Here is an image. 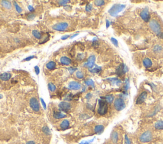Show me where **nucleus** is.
<instances>
[{"mask_svg":"<svg viewBox=\"0 0 163 144\" xmlns=\"http://www.w3.org/2000/svg\"><path fill=\"white\" fill-rule=\"evenodd\" d=\"M126 8V5L122 4H115L110 8L108 13L112 17H116L119 13L121 12Z\"/></svg>","mask_w":163,"mask_h":144,"instance_id":"f257e3e1","label":"nucleus"},{"mask_svg":"<svg viewBox=\"0 0 163 144\" xmlns=\"http://www.w3.org/2000/svg\"><path fill=\"white\" fill-rule=\"evenodd\" d=\"M149 27H150V28L153 33H155V34H157V36L161 33V25H160V24L156 20H150V22H149Z\"/></svg>","mask_w":163,"mask_h":144,"instance_id":"f03ea898","label":"nucleus"},{"mask_svg":"<svg viewBox=\"0 0 163 144\" xmlns=\"http://www.w3.org/2000/svg\"><path fill=\"white\" fill-rule=\"evenodd\" d=\"M108 112V105L107 101L104 100H99V107L98 112L100 115H105Z\"/></svg>","mask_w":163,"mask_h":144,"instance_id":"7ed1b4c3","label":"nucleus"},{"mask_svg":"<svg viewBox=\"0 0 163 144\" xmlns=\"http://www.w3.org/2000/svg\"><path fill=\"white\" fill-rule=\"evenodd\" d=\"M152 138H153V135H152V132L150 131H147L141 134L140 137V140L143 143L149 142L152 140Z\"/></svg>","mask_w":163,"mask_h":144,"instance_id":"20e7f679","label":"nucleus"},{"mask_svg":"<svg viewBox=\"0 0 163 144\" xmlns=\"http://www.w3.org/2000/svg\"><path fill=\"white\" fill-rule=\"evenodd\" d=\"M68 26H69L68 23L63 22H59L57 23V24H55V25H54L52 28L55 31L62 32V31H66L67 28L68 27Z\"/></svg>","mask_w":163,"mask_h":144,"instance_id":"39448f33","label":"nucleus"},{"mask_svg":"<svg viewBox=\"0 0 163 144\" xmlns=\"http://www.w3.org/2000/svg\"><path fill=\"white\" fill-rule=\"evenodd\" d=\"M114 107L117 110L120 111L126 107V104L122 99H117L114 102Z\"/></svg>","mask_w":163,"mask_h":144,"instance_id":"423d86ee","label":"nucleus"},{"mask_svg":"<svg viewBox=\"0 0 163 144\" xmlns=\"http://www.w3.org/2000/svg\"><path fill=\"white\" fill-rule=\"evenodd\" d=\"M29 105L30 107L32 108L33 110L35 112H39L40 111V104H39L38 101L37 100V99L34 97H33L30 99L29 101Z\"/></svg>","mask_w":163,"mask_h":144,"instance_id":"0eeeda50","label":"nucleus"},{"mask_svg":"<svg viewBox=\"0 0 163 144\" xmlns=\"http://www.w3.org/2000/svg\"><path fill=\"white\" fill-rule=\"evenodd\" d=\"M128 71V67L126 66L125 64H124V63H121V64L117 67V69L116 73L118 76H122Z\"/></svg>","mask_w":163,"mask_h":144,"instance_id":"6e6552de","label":"nucleus"},{"mask_svg":"<svg viewBox=\"0 0 163 144\" xmlns=\"http://www.w3.org/2000/svg\"><path fill=\"white\" fill-rule=\"evenodd\" d=\"M140 17H141V18H142L144 21H145V22L149 21V19H150V15H149V8H144L143 10L141 11Z\"/></svg>","mask_w":163,"mask_h":144,"instance_id":"1a4fd4ad","label":"nucleus"},{"mask_svg":"<svg viewBox=\"0 0 163 144\" xmlns=\"http://www.w3.org/2000/svg\"><path fill=\"white\" fill-rule=\"evenodd\" d=\"M59 108L60 110H61L62 111L67 112L71 108V105H70V104H69L68 102H62L59 104Z\"/></svg>","mask_w":163,"mask_h":144,"instance_id":"9d476101","label":"nucleus"},{"mask_svg":"<svg viewBox=\"0 0 163 144\" xmlns=\"http://www.w3.org/2000/svg\"><path fill=\"white\" fill-rule=\"evenodd\" d=\"M68 88L71 90H78L81 88V84L76 81H71L68 84Z\"/></svg>","mask_w":163,"mask_h":144,"instance_id":"9b49d317","label":"nucleus"},{"mask_svg":"<svg viewBox=\"0 0 163 144\" xmlns=\"http://www.w3.org/2000/svg\"><path fill=\"white\" fill-rule=\"evenodd\" d=\"M147 97V93L146 91H143L140 93V95L138 96V97L136 99V104H142L144 101L145 100Z\"/></svg>","mask_w":163,"mask_h":144,"instance_id":"f8f14e48","label":"nucleus"},{"mask_svg":"<svg viewBox=\"0 0 163 144\" xmlns=\"http://www.w3.org/2000/svg\"><path fill=\"white\" fill-rule=\"evenodd\" d=\"M96 61V57L94 55H91L89 57L87 62L85 63V66L89 67V68H92L94 66V63Z\"/></svg>","mask_w":163,"mask_h":144,"instance_id":"ddd939ff","label":"nucleus"},{"mask_svg":"<svg viewBox=\"0 0 163 144\" xmlns=\"http://www.w3.org/2000/svg\"><path fill=\"white\" fill-rule=\"evenodd\" d=\"M60 62L63 64V65H69L71 62V59L67 57H62L60 58Z\"/></svg>","mask_w":163,"mask_h":144,"instance_id":"4468645a","label":"nucleus"},{"mask_svg":"<svg viewBox=\"0 0 163 144\" xmlns=\"http://www.w3.org/2000/svg\"><path fill=\"white\" fill-rule=\"evenodd\" d=\"M11 78V74L10 73L8 72H5L1 74L0 75V79L2 80V81H8L9 79H10V78Z\"/></svg>","mask_w":163,"mask_h":144,"instance_id":"2eb2a0df","label":"nucleus"},{"mask_svg":"<svg viewBox=\"0 0 163 144\" xmlns=\"http://www.w3.org/2000/svg\"><path fill=\"white\" fill-rule=\"evenodd\" d=\"M69 122L68 120L67 119H65L63 120V121L61 122V125H60V127L61 128L62 130H65L66 129H68L69 128Z\"/></svg>","mask_w":163,"mask_h":144,"instance_id":"dca6fc26","label":"nucleus"},{"mask_svg":"<svg viewBox=\"0 0 163 144\" xmlns=\"http://www.w3.org/2000/svg\"><path fill=\"white\" fill-rule=\"evenodd\" d=\"M107 81H109L111 84H115V85H120L122 83V81L120 79L115 78H108V79H107Z\"/></svg>","mask_w":163,"mask_h":144,"instance_id":"f3484780","label":"nucleus"},{"mask_svg":"<svg viewBox=\"0 0 163 144\" xmlns=\"http://www.w3.org/2000/svg\"><path fill=\"white\" fill-rule=\"evenodd\" d=\"M66 115L65 114L62 113L61 112L55 111L54 112V117L55 119H62L66 117Z\"/></svg>","mask_w":163,"mask_h":144,"instance_id":"a211bd4d","label":"nucleus"},{"mask_svg":"<svg viewBox=\"0 0 163 144\" xmlns=\"http://www.w3.org/2000/svg\"><path fill=\"white\" fill-rule=\"evenodd\" d=\"M143 65L146 68H149L152 65V61L149 58H144L143 60Z\"/></svg>","mask_w":163,"mask_h":144,"instance_id":"6ab92c4d","label":"nucleus"},{"mask_svg":"<svg viewBox=\"0 0 163 144\" xmlns=\"http://www.w3.org/2000/svg\"><path fill=\"white\" fill-rule=\"evenodd\" d=\"M104 130V126L103 125H97L94 128V132L97 134H101Z\"/></svg>","mask_w":163,"mask_h":144,"instance_id":"aec40b11","label":"nucleus"},{"mask_svg":"<svg viewBox=\"0 0 163 144\" xmlns=\"http://www.w3.org/2000/svg\"><path fill=\"white\" fill-rule=\"evenodd\" d=\"M1 5L6 9H8V10H10L11 8V3L10 1H1Z\"/></svg>","mask_w":163,"mask_h":144,"instance_id":"412c9836","label":"nucleus"},{"mask_svg":"<svg viewBox=\"0 0 163 144\" xmlns=\"http://www.w3.org/2000/svg\"><path fill=\"white\" fill-rule=\"evenodd\" d=\"M46 67L49 70L55 69V67H56V63H55V62H54L50 61L49 62V63H47Z\"/></svg>","mask_w":163,"mask_h":144,"instance_id":"4be33fe9","label":"nucleus"},{"mask_svg":"<svg viewBox=\"0 0 163 144\" xmlns=\"http://www.w3.org/2000/svg\"><path fill=\"white\" fill-rule=\"evenodd\" d=\"M111 138L114 143L117 142L119 138V135L117 132H116V131H113L111 135Z\"/></svg>","mask_w":163,"mask_h":144,"instance_id":"5701e85b","label":"nucleus"},{"mask_svg":"<svg viewBox=\"0 0 163 144\" xmlns=\"http://www.w3.org/2000/svg\"><path fill=\"white\" fill-rule=\"evenodd\" d=\"M155 128L157 130H163V121L159 120L157 121L155 124Z\"/></svg>","mask_w":163,"mask_h":144,"instance_id":"b1692460","label":"nucleus"},{"mask_svg":"<svg viewBox=\"0 0 163 144\" xmlns=\"http://www.w3.org/2000/svg\"><path fill=\"white\" fill-rule=\"evenodd\" d=\"M153 52L156 53V54H160L161 52H162V51L163 50V47L160 45H155V46L153 47Z\"/></svg>","mask_w":163,"mask_h":144,"instance_id":"393cba45","label":"nucleus"},{"mask_svg":"<svg viewBox=\"0 0 163 144\" xmlns=\"http://www.w3.org/2000/svg\"><path fill=\"white\" fill-rule=\"evenodd\" d=\"M32 33L33 35L36 38H37V39H41V37H42V34L40 33V32H39L38 31H36V30H34V31H33Z\"/></svg>","mask_w":163,"mask_h":144,"instance_id":"a878e982","label":"nucleus"},{"mask_svg":"<svg viewBox=\"0 0 163 144\" xmlns=\"http://www.w3.org/2000/svg\"><path fill=\"white\" fill-rule=\"evenodd\" d=\"M105 99H106V101L108 103H111V102H113V100H114V97H113L112 95H107L106 97H105Z\"/></svg>","mask_w":163,"mask_h":144,"instance_id":"bb28decb","label":"nucleus"},{"mask_svg":"<svg viewBox=\"0 0 163 144\" xmlns=\"http://www.w3.org/2000/svg\"><path fill=\"white\" fill-rule=\"evenodd\" d=\"M48 88H49V90H50L51 92L55 91V90H56V86L54 84H52V83H49V84H48Z\"/></svg>","mask_w":163,"mask_h":144,"instance_id":"cd10ccee","label":"nucleus"},{"mask_svg":"<svg viewBox=\"0 0 163 144\" xmlns=\"http://www.w3.org/2000/svg\"><path fill=\"white\" fill-rule=\"evenodd\" d=\"M85 83H86V84L87 85V86H92V87H94V82L92 79H88V80L85 81Z\"/></svg>","mask_w":163,"mask_h":144,"instance_id":"c85d7f7f","label":"nucleus"},{"mask_svg":"<svg viewBox=\"0 0 163 144\" xmlns=\"http://www.w3.org/2000/svg\"><path fill=\"white\" fill-rule=\"evenodd\" d=\"M105 1L103 0H97V1H94V3L96 6L98 7H100V6H102V5H105Z\"/></svg>","mask_w":163,"mask_h":144,"instance_id":"c756f323","label":"nucleus"},{"mask_svg":"<svg viewBox=\"0 0 163 144\" xmlns=\"http://www.w3.org/2000/svg\"><path fill=\"white\" fill-rule=\"evenodd\" d=\"M42 130H43V132L45 135H50V131L47 126H44L43 128H42Z\"/></svg>","mask_w":163,"mask_h":144,"instance_id":"7c9ffc66","label":"nucleus"},{"mask_svg":"<svg viewBox=\"0 0 163 144\" xmlns=\"http://www.w3.org/2000/svg\"><path fill=\"white\" fill-rule=\"evenodd\" d=\"M101 68L99 67H96L95 68L92 69H90V72L92 73H98L101 71Z\"/></svg>","mask_w":163,"mask_h":144,"instance_id":"2f4dec72","label":"nucleus"},{"mask_svg":"<svg viewBox=\"0 0 163 144\" xmlns=\"http://www.w3.org/2000/svg\"><path fill=\"white\" fill-rule=\"evenodd\" d=\"M76 78H78V79H83L84 78V74L80 71H78L76 72Z\"/></svg>","mask_w":163,"mask_h":144,"instance_id":"473e14b6","label":"nucleus"},{"mask_svg":"<svg viewBox=\"0 0 163 144\" xmlns=\"http://www.w3.org/2000/svg\"><path fill=\"white\" fill-rule=\"evenodd\" d=\"M14 5H15V9H16V11H17L18 13H20L22 11V8L19 7V5H18L17 3H16L15 2L14 3Z\"/></svg>","mask_w":163,"mask_h":144,"instance_id":"72a5a7b5","label":"nucleus"},{"mask_svg":"<svg viewBox=\"0 0 163 144\" xmlns=\"http://www.w3.org/2000/svg\"><path fill=\"white\" fill-rule=\"evenodd\" d=\"M69 2H70V1H69V0H62V1H59L58 3L60 5L64 6V5H66V4L69 3Z\"/></svg>","mask_w":163,"mask_h":144,"instance_id":"f704fd0d","label":"nucleus"},{"mask_svg":"<svg viewBox=\"0 0 163 144\" xmlns=\"http://www.w3.org/2000/svg\"><path fill=\"white\" fill-rule=\"evenodd\" d=\"M128 79H127V80H126V83H125V84H124V90L126 91L128 90L129 88V80H128Z\"/></svg>","mask_w":163,"mask_h":144,"instance_id":"c9c22d12","label":"nucleus"},{"mask_svg":"<svg viewBox=\"0 0 163 144\" xmlns=\"http://www.w3.org/2000/svg\"><path fill=\"white\" fill-rule=\"evenodd\" d=\"M111 41L115 46L118 47V41H117V40L116 39H115L114 37H111Z\"/></svg>","mask_w":163,"mask_h":144,"instance_id":"e433bc0d","label":"nucleus"},{"mask_svg":"<svg viewBox=\"0 0 163 144\" xmlns=\"http://www.w3.org/2000/svg\"><path fill=\"white\" fill-rule=\"evenodd\" d=\"M92 9V5L91 4H88L86 7V10L88 12L91 11V10Z\"/></svg>","mask_w":163,"mask_h":144,"instance_id":"4c0bfd02","label":"nucleus"},{"mask_svg":"<svg viewBox=\"0 0 163 144\" xmlns=\"http://www.w3.org/2000/svg\"><path fill=\"white\" fill-rule=\"evenodd\" d=\"M125 144H131V141L127 135H125Z\"/></svg>","mask_w":163,"mask_h":144,"instance_id":"58836bf2","label":"nucleus"},{"mask_svg":"<svg viewBox=\"0 0 163 144\" xmlns=\"http://www.w3.org/2000/svg\"><path fill=\"white\" fill-rule=\"evenodd\" d=\"M40 100H41V102H42V105H43V107L44 109L46 110V109H47V105H46V104H45V101L43 100V99H42V98H41L40 99Z\"/></svg>","mask_w":163,"mask_h":144,"instance_id":"ea45409f","label":"nucleus"},{"mask_svg":"<svg viewBox=\"0 0 163 144\" xmlns=\"http://www.w3.org/2000/svg\"><path fill=\"white\" fill-rule=\"evenodd\" d=\"M76 69L73 68V67H69V68H68V71H69L70 74H73V73L75 71H76Z\"/></svg>","mask_w":163,"mask_h":144,"instance_id":"a19ab883","label":"nucleus"},{"mask_svg":"<svg viewBox=\"0 0 163 144\" xmlns=\"http://www.w3.org/2000/svg\"><path fill=\"white\" fill-rule=\"evenodd\" d=\"M35 17V15H33V13H31V14H29L28 17V19L29 20H33L34 19V18Z\"/></svg>","mask_w":163,"mask_h":144,"instance_id":"79ce46f5","label":"nucleus"},{"mask_svg":"<svg viewBox=\"0 0 163 144\" xmlns=\"http://www.w3.org/2000/svg\"><path fill=\"white\" fill-rule=\"evenodd\" d=\"M34 58H35L34 56H30V57H27V58H25L24 60H23V61H29V60H31V59H33Z\"/></svg>","mask_w":163,"mask_h":144,"instance_id":"37998d69","label":"nucleus"},{"mask_svg":"<svg viewBox=\"0 0 163 144\" xmlns=\"http://www.w3.org/2000/svg\"><path fill=\"white\" fill-rule=\"evenodd\" d=\"M34 71H35L36 74L37 75H38L39 73H40V69H39L38 66L34 67Z\"/></svg>","mask_w":163,"mask_h":144,"instance_id":"c03bdc74","label":"nucleus"},{"mask_svg":"<svg viewBox=\"0 0 163 144\" xmlns=\"http://www.w3.org/2000/svg\"><path fill=\"white\" fill-rule=\"evenodd\" d=\"M69 37V35H65V36H62L61 39H62V40H66V39H68Z\"/></svg>","mask_w":163,"mask_h":144,"instance_id":"a18cd8bd","label":"nucleus"},{"mask_svg":"<svg viewBox=\"0 0 163 144\" xmlns=\"http://www.w3.org/2000/svg\"><path fill=\"white\" fill-rule=\"evenodd\" d=\"M84 57V55L83 54H78V58H80V60H82L83 59Z\"/></svg>","mask_w":163,"mask_h":144,"instance_id":"49530a36","label":"nucleus"},{"mask_svg":"<svg viewBox=\"0 0 163 144\" xmlns=\"http://www.w3.org/2000/svg\"><path fill=\"white\" fill-rule=\"evenodd\" d=\"M28 9H29V10L31 11V12L34 11V8H33V7L32 6H31V5H29V6H28Z\"/></svg>","mask_w":163,"mask_h":144,"instance_id":"de8ad7c7","label":"nucleus"},{"mask_svg":"<svg viewBox=\"0 0 163 144\" xmlns=\"http://www.w3.org/2000/svg\"><path fill=\"white\" fill-rule=\"evenodd\" d=\"M92 141H93V140L89 141V142H81L80 144H89L90 142H92Z\"/></svg>","mask_w":163,"mask_h":144,"instance_id":"09e8293b","label":"nucleus"},{"mask_svg":"<svg viewBox=\"0 0 163 144\" xmlns=\"http://www.w3.org/2000/svg\"><path fill=\"white\" fill-rule=\"evenodd\" d=\"M91 97H92V95H91L90 93H88L87 95H86V98H87V99H90V98H91Z\"/></svg>","mask_w":163,"mask_h":144,"instance_id":"8fccbe9b","label":"nucleus"},{"mask_svg":"<svg viewBox=\"0 0 163 144\" xmlns=\"http://www.w3.org/2000/svg\"><path fill=\"white\" fill-rule=\"evenodd\" d=\"M78 33H76V34H73V35H72V36L70 37V39H73V37H76V36H78Z\"/></svg>","mask_w":163,"mask_h":144,"instance_id":"3c124183","label":"nucleus"},{"mask_svg":"<svg viewBox=\"0 0 163 144\" xmlns=\"http://www.w3.org/2000/svg\"><path fill=\"white\" fill-rule=\"evenodd\" d=\"M26 144H35V143H34V142H33V141H29Z\"/></svg>","mask_w":163,"mask_h":144,"instance_id":"603ef678","label":"nucleus"},{"mask_svg":"<svg viewBox=\"0 0 163 144\" xmlns=\"http://www.w3.org/2000/svg\"><path fill=\"white\" fill-rule=\"evenodd\" d=\"M109 26H110V22L108 21V20H107V28L109 27Z\"/></svg>","mask_w":163,"mask_h":144,"instance_id":"864d4df0","label":"nucleus"},{"mask_svg":"<svg viewBox=\"0 0 163 144\" xmlns=\"http://www.w3.org/2000/svg\"><path fill=\"white\" fill-rule=\"evenodd\" d=\"M3 95H1V94H0V99H3Z\"/></svg>","mask_w":163,"mask_h":144,"instance_id":"5fc2aeb1","label":"nucleus"}]
</instances>
